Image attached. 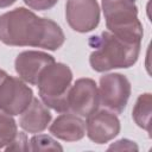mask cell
<instances>
[{
    "mask_svg": "<svg viewBox=\"0 0 152 152\" xmlns=\"http://www.w3.org/2000/svg\"><path fill=\"white\" fill-rule=\"evenodd\" d=\"M65 40L59 25L18 7L0 15V42L10 46H36L55 51Z\"/></svg>",
    "mask_w": 152,
    "mask_h": 152,
    "instance_id": "obj_1",
    "label": "cell"
},
{
    "mask_svg": "<svg viewBox=\"0 0 152 152\" xmlns=\"http://www.w3.org/2000/svg\"><path fill=\"white\" fill-rule=\"evenodd\" d=\"M88 44L94 49L89 63L97 72L132 66L138 61L141 45V43L126 40L109 31L90 37Z\"/></svg>",
    "mask_w": 152,
    "mask_h": 152,
    "instance_id": "obj_2",
    "label": "cell"
},
{
    "mask_svg": "<svg viewBox=\"0 0 152 152\" xmlns=\"http://www.w3.org/2000/svg\"><path fill=\"white\" fill-rule=\"evenodd\" d=\"M72 72L66 64L56 63L48 65L39 76L37 87L42 101L56 112H69L68 96L71 88Z\"/></svg>",
    "mask_w": 152,
    "mask_h": 152,
    "instance_id": "obj_3",
    "label": "cell"
},
{
    "mask_svg": "<svg viewBox=\"0 0 152 152\" xmlns=\"http://www.w3.org/2000/svg\"><path fill=\"white\" fill-rule=\"evenodd\" d=\"M102 10L109 32L126 40L141 43L144 31L138 19L135 0H102Z\"/></svg>",
    "mask_w": 152,
    "mask_h": 152,
    "instance_id": "obj_4",
    "label": "cell"
},
{
    "mask_svg": "<svg viewBox=\"0 0 152 152\" xmlns=\"http://www.w3.org/2000/svg\"><path fill=\"white\" fill-rule=\"evenodd\" d=\"M131 95V83L125 75L107 74L100 77L99 97L100 103L113 113L120 114L125 110Z\"/></svg>",
    "mask_w": 152,
    "mask_h": 152,
    "instance_id": "obj_5",
    "label": "cell"
},
{
    "mask_svg": "<svg viewBox=\"0 0 152 152\" xmlns=\"http://www.w3.org/2000/svg\"><path fill=\"white\" fill-rule=\"evenodd\" d=\"M33 99L32 89L21 80L6 75L0 82V109L11 114H21Z\"/></svg>",
    "mask_w": 152,
    "mask_h": 152,
    "instance_id": "obj_6",
    "label": "cell"
},
{
    "mask_svg": "<svg viewBox=\"0 0 152 152\" xmlns=\"http://www.w3.org/2000/svg\"><path fill=\"white\" fill-rule=\"evenodd\" d=\"M69 110L81 118H88L100 104L99 89L91 78H78L69 90Z\"/></svg>",
    "mask_w": 152,
    "mask_h": 152,
    "instance_id": "obj_7",
    "label": "cell"
},
{
    "mask_svg": "<svg viewBox=\"0 0 152 152\" xmlns=\"http://www.w3.org/2000/svg\"><path fill=\"white\" fill-rule=\"evenodd\" d=\"M65 17L74 31L86 33L99 25L100 7L96 0H68Z\"/></svg>",
    "mask_w": 152,
    "mask_h": 152,
    "instance_id": "obj_8",
    "label": "cell"
},
{
    "mask_svg": "<svg viewBox=\"0 0 152 152\" xmlns=\"http://www.w3.org/2000/svg\"><path fill=\"white\" fill-rule=\"evenodd\" d=\"M86 129L88 138L95 144H106L114 139L120 132V121L118 116L107 109L94 112L87 118Z\"/></svg>",
    "mask_w": 152,
    "mask_h": 152,
    "instance_id": "obj_9",
    "label": "cell"
},
{
    "mask_svg": "<svg viewBox=\"0 0 152 152\" xmlns=\"http://www.w3.org/2000/svg\"><path fill=\"white\" fill-rule=\"evenodd\" d=\"M53 62L55 58L49 53L42 51H23L15 58L14 68L24 82L37 86L43 70Z\"/></svg>",
    "mask_w": 152,
    "mask_h": 152,
    "instance_id": "obj_10",
    "label": "cell"
},
{
    "mask_svg": "<svg viewBox=\"0 0 152 152\" xmlns=\"http://www.w3.org/2000/svg\"><path fill=\"white\" fill-rule=\"evenodd\" d=\"M50 133L64 141H77L86 134V122L81 116L64 112L51 124Z\"/></svg>",
    "mask_w": 152,
    "mask_h": 152,
    "instance_id": "obj_11",
    "label": "cell"
},
{
    "mask_svg": "<svg viewBox=\"0 0 152 152\" xmlns=\"http://www.w3.org/2000/svg\"><path fill=\"white\" fill-rule=\"evenodd\" d=\"M51 113L43 101L33 97L27 108L20 114L19 126L28 133H40L48 128Z\"/></svg>",
    "mask_w": 152,
    "mask_h": 152,
    "instance_id": "obj_12",
    "label": "cell"
},
{
    "mask_svg": "<svg viewBox=\"0 0 152 152\" xmlns=\"http://www.w3.org/2000/svg\"><path fill=\"white\" fill-rule=\"evenodd\" d=\"M151 104H152V96L150 93L141 94L133 108L132 115L135 124L145 129L148 134L151 133Z\"/></svg>",
    "mask_w": 152,
    "mask_h": 152,
    "instance_id": "obj_13",
    "label": "cell"
},
{
    "mask_svg": "<svg viewBox=\"0 0 152 152\" xmlns=\"http://www.w3.org/2000/svg\"><path fill=\"white\" fill-rule=\"evenodd\" d=\"M18 133L13 115L0 109V150L5 148Z\"/></svg>",
    "mask_w": 152,
    "mask_h": 152,
    "instance_id": "obj_14",
    "label": "cell"
},
{
    "mask_svg": "<svg viewBox=\"0 0 152 152\" xmlns=\"http://www.w3.org/2000/svg\"><path fill=\"white\" fill-rule=\"evenodd\" d=\"M30 151H63V147L50 135L46 134H38L31 138Z\"/></svg>",
    "mask_w": 152,
    "mask_h": 152,
    "instance_id": "obj_15",
    "label": "cell"
},
{
    "mask_svg": "<svg viewBox=\"0 0 152 152\" xmlns=\"http://www.w3.org/2000/svg\"><path fill=\"white\" fill-rule=\"evenodd\" d=\"M6 151H28L27 137L24 132H18L13 140L4 148Z\"/></svg>",
    "mask_w": 152,
    "mask_h": 152,
    "instance_id": "obj_16",
    "label": "cell"
},
{
    "mask_svg": "<svg viewBox=\"0 0 152 152\" xmlns=\"http://www.w3.org/2000/svg\"><path fill=\"white\" fill-rule=\"evenodd\" d=\"M58 0H24V2L32 10L45 11L52 8Z\"/></svg>",
    "mask_w": 152,
    "mask_h": 152,
    "instance_id": "obj_17",
    "label": "cell"
},
{
    "mask_svg": "<svg viewBox=\"0 0 152 152\" xmlns=\"http://www.w3.org/2000/svg\"><path fill=\"white\" fill-rule=\"evenodd\" d=\"M108 150H114V151H138V146L134 141H131V140H127V139H121V140H118L115 144L110 145L108 147Z\"/></svg>",
    "mask_w": 152,
    "mask_h": 152,
    "instance_id": "obj_18",
    "label": "cell"
},
{
    "mask_svg": "<svg viewBox=\"0 0 152 152\" xmlns=\"http://www.w3.org/2000/svg\"><path fill=\"white\" fill-rule=\"evenodd\" d=\"M17 0H0V8H5V7H8L11 5H13Z\"/></svg>",
    "mask_w": 152,
    "mask_h": 152,
    "instance_id": "obj_19",
    "label": "cell"
},
{
    "mask_svg": "<svg viewBox=\"0 0 152 152\" xmlns=\"http://www.w3.org/2000/svg\"><path fill=\"white\" fill-rule=\"evenodd\" d=\"M6 75H7V72H6L5 70H2V69H0V82L2 81V78H4V77H5Z\"/></svg>",
    "mask_w": 152,
    "mask_h": 152,
    "instance_id": "obj_20",
    "label": "cell"
}]
</instances>
